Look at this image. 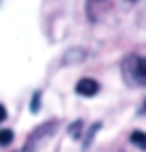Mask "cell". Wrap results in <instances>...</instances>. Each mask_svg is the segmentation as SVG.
<instances>
[{"label":"cell","mask_w":146,"mask_h":152,"mask_svg":"<svg viewBox=\"0 0 146 152\" xmlns=\"http://www.w3.org/2000/svg\"><path fill=\"white\" fill-rule=\"evenodd\" d=\"M140 114H146V100H144V104H142V110H140Z\"/></svg>","instance_id":"9"},{"label":"cell","mask_w":146,"mask_h":152,"mask_svg":"<svg viewBox=\"0 0 146 152\" xmlns=\"http://www.w3.org/2000/svg\"><path fill=\"white\" fill-rule=\"evenodd\" d=\"M4 120H6V108L0 104V122H4Z\"/></svg>","instance_id":"8"},{"label":"cell","mask_w":146,"mask_h":152,"mask_svg":"<svg viewBox=\"0 0 146 152\" xmlns=\"http://www.w3.org/2000/svg\"><path fill=\"white\" fill-rule=\"evenodd\" d=\"M100 90V84L94 80V78H80L76 82V92L84 98H92L96 96V92Z\"/></svg>","instance_id":"3"},{"label":"cell","mask_w":146,"mask_h":152,"mask_svg":"<svg viewBox=\"0 0 146 152\" xmlns=\"http://www.w3.org/2000/svg\"><path fill=\"white\" fill-rule=\"evenodd\" d=\"M14 140V132L10 128H2L0 130V146H8Z\"/></svg>","instance_id":"5"},{"label":"cell","mask_w":146,"mask_h":152,"mask_svg":"<svg viewBox=\"0 0 146 152\" xmlns=\"http://www.w3.org/2000/svg\"><path fill=\"white\" fill-rule=\"evenodd\" d=\"M130 2H136V0H130Z\"/></svg>","instance_id":"10"},{"label":"cell","mask_w":146,"mask_h":152,"mask_svg":"<svg viewBox=\"0 0 146 152\" xmlns=\"http://www.w3.org/2000/svg\"><path fill=\"white\" fill-rule=\"evenodd\" d=\"M122 78L130 86H146V56L132 54L122 62Z\"/></svg>","instance_id":"1"},{"label":"cell","mask_w":146,"mask_h":152,"mask_svg":"<svg viewBox=\"0 0 146 152\" xmlns=\"http://www.w3.org/2000/svg\"><path fill=\"white\" fill-rule=\"evenodd\" d=\"M130 142L136 148H140V150H146V134L144 132H140V130H134L130 134Z\"/></svg>","instance_id":"4"},{"label":"cell","mask_w":146,"mask_h":152,"mask_svg":"<svg viewBox=\"0 0 146 152\" xmlns=\"http://www.w3.org/2000/svg\"><path fill=\"white\" fill-rule=\"evenodd\" d=\"M56 128H58V120H50V122H44V124H38V126L28 134L24 146L16 152H38L40 148H42V144L56 132Z\"/></svg>","instance_id":"2"},{"label":"cell","mask_w":146,"mask_h":152,"mask_svg":"<svg viewBox=\"0 0 146 152\" xmlns=\"http://www.w3.org/2000/svg\"><path fill=\"white\" fill-rule=\"evenodd\" d=\"M68 132H70V136L74 138V140H78V138L82 136V120L72 122V126L68 128Z\"/></svg>","instance_id":"6"},{"label":"cell","mask_w":146,"mask_h":152,"mask_svg":"<svg viewBox=\"0 0 146 152\" xmlns=\"http://www.w3.org/2000/svg\"><path fill=\"white\" fill-rule=\"evenodd\" d=\"M40 98H42V94H40V92H34V96H32V100H30V110L32 112H38L40 110Z\"/></svg>","instance_id":"7"}]
</instances>
